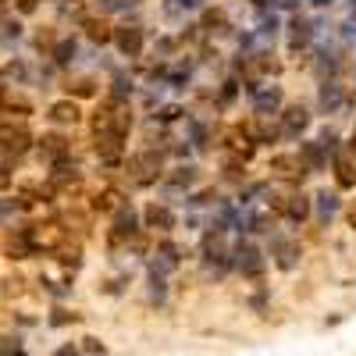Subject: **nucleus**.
Wrapping results in <instances>:
<instances>
[{
  "instance_id": "1",
  "label": "nucleus",
  "mask_w": 356,
  "mask_h": 356,
  "mask_svg": "<svg viewBox=\"0 0 356 356\" xmlns=\"http://www.w3.org/2000/svg\"><path fill=\"white\" fill-rule=\"evenodd\" d=\"M129 129H132V114H129V107L122 104V97H111L107 104L97 107V114H93V132L129 136Z\"/></svg>"
},
{
  "instance_id": "2",
  "label": "nucleus",
  "mask_w": 356,
  "mask_h": 356,
  "mask_svg": "<svg viewBox=\"0 0 356 356\" xmlns=\"http://www.w3.org/2000/svg\"><path fill=\"white\" fill-rule=\"evenodd\" d=\"M129 175H132L136 186H154L157 175H161V154L157 150H139L129 161Z\"/></svg>"
},
{
  "instance_id": "3",
  "label": "nucleus",
  "mask_w": 356,
  "mask_h": 356,
  "mask_svg": "<svg viewBox=\"0 0 356 356\" xmlns=\"http://www.w3.org/2000/svg\"><path fill=\"white\" fill-rule=\"evenodd\" d=\"M271 207H275V214H282L292 225H300V221L310 218V200L303 193L300 196H271Z\"/></svg>"
},
{
  "instance_id": "4",
  "label": "nucleus",
  "mask_w": 356,
  "mask_h": 356,
  "mask_svg": "<svg viewBox=\"0 0 356 356\" xmlns=\"http://www.w3.org/2000/svg\"><path fill=\"white\" fill-rule=\"evenodd\" d=\"M335 182L339 189H356V146H342L335 150Z\"/></svg>"
},
{
  "instance_id": "5",
  "label": "nucleus",
  "mask_w": 356,
  "mask_h": 356,
  "mask_svg": "<svg viewBox=\"0 0 356 356\" xmlns=\"http://www.w3.org/2000/svg\"><path fill=\"white\" fill-rule=\"evenodd\" d=\"M271 171L278 178H289V182H300L310 168H307L303 154H278V157H271Z\"/></svg>"
},
{
  "instance_id": "6",
  "label": "nucleus",
  "mask_w": 356,
  "mask_h": 356,
  "mask_svg": "<svg viewBox=\"0 0 356 356\" xmlns=\"http://www.w3.org/2000/svg\"><path fill=\"white\" fill-rule=\"evenodd\" d=\"M250 93H253V107H257L260 118L275 114L282 107V89L278 86H250Z\"/></svg>"
},
{
  "instance_id": "7",
  "label": "nucleus",
  "mask_w": 356,
  "mask_h": 356,
  "mask_svg": "<svg viewBox=\"0 0 356 356\" xmlns=\"http://www.w3.org/2000/svg\"><path fill=\"white\" fill-rule=\"evenodd\" d=\"M271 257H275V264L282 267V271H292L296 260H300V243H292V239H282V235H275V239H271Z\"/></svg>"
},
{
  "instance_id": "8",
  "label": "nucleus",
  "mask_w": 356,
  "mask_h": 356,
  "mask_svg": "<svg viewBox=\"0 0 356 356\" xmlns=\"http://www.w3.org/2000/svg\"><path fill=\"white\" fill-rule=\"evenodd\" d=\"M114 47L122 50L125 57H136L143 50V29L139 25H122V29H114Z\"/></svg>"
},
{
  "instance_id": "9",
  "label": "nucleus",
  "mask_w": 356,
  "mask_h": 356,
  "mask_svg": "<svg viewBox=\"0 0 356 356\" xmlns=\"http://www.w3.org/2000/svg\"><path fill=\"white\" fill-rule=\"evenodd\" d=\"M61 239H65V232L57 228V225H36V228H29V243H33V253L54 250Z\"/></svg>"
},
{
  "instance_id": "10",
  "label": "nucleus",
  "mask_w": 356,
  "mask_h": 356,
  "mask_svg": "<svg viewBox=\"0 0 356 356\" xmlns=\"http://www.w3.org/2000/svg\"><path fill=\"white\" fill-rule=\"evenodd\" d=\"M307 125H310V114H307V107H300V104L289 107V111L282 114V136H285V139H296Z\"/></svg>"
},
{
  "instance_id": "11",
  "label": "nucleus",
  "mask_w": 356,
  "mask_h": 356,
  "mask_svg": "<svg viewBox=\"0 0 356 356\" xmlns=\"http://www.w3.org/2000/svg\"><path fill=\"white\" fill-rule=\"evenodd\" d=\"M235 264H239V271L250 275V278H257V275L264 271V257H260V250L250 246V243H243L239 250H235Z\"/></svg>"
},
{
  "instance_id": "12",
  "label": "nucleus",
  "mask_w": 356,
  "mask_h": 356,
  "mask_svg": "<svg viewBox=\"0 0 356 356\" xmlns=\"http://www.w3.org/2000/svg\"><path fill=\"white\" fill-rule=\"evenodd\" d=\"M122 139H125V136L97 132V157H100L104 164H118V157H122Z\"/></svg>"
},
{
  "instance_id": "13",
  "label": "nucleus",
  "mask_w": 356,
  "mask_h": 356,
  "mask_svg": "<svg viewBox=\"0 0 356 356\" xmlns=\"http://www.w3.org/2000/svg\"><path fill=\"white\" fill-rule=\"evenodd\" d=\"M143 218H146V228H157V232H171L175 228V214L168 211L164 203H150Z\"/></svg>"
},
{
  "instance_id": "14",
  "label": "nucleus",
  "mask_w": 356,
  "mask_h": 356,
  "mask_svg": "<svg viewBox=\"0 0 356 356\" xmlns=\"http://www.w3.org/2000/svg\"><path fill=\"white\" fill-rule=\"evenodd\" d=\"M40 154H43L47 161H54V164H61V161L68 157V143H65L61 136H43V139H40Z\"/></svg>"
},
{
  "instance_id": "15",
  "label": "nucleus",
  "mask_w": 356,
  "mask_h": 356,
  "mask_svg": "<svg viewBox=\"0 0 356 356\" xmlns=\"http://www.w3.org/2000/svg\"><path fill=\"white\" fill-rule=\"evenodd\" d=\"M125 235H136V214H132V207H122V211H114L111 239H125Z\"/></svg>"
},
{
  "instance_id": "16",
  "label": "nucleus",
  "mask_w": 356,
  "mask_h": 356,
  "mask_svg": "<svg viewBox=\"0 0 356 356\" xmlns=\"http://www.w3.org/2000/svg\"><path fill=\"white\" fill-rule=\"evenodd\" d=\"M50 118H54L57 125H75L82 114H79V104H75V100H57V104L50 107Z\"/></svg>"
},
{
  "instance_id": "17",
  "label": "nucleus",
  "mask_w": 356,
  "mask_h": 356,
  "mask_svg": "<svg viewBox=\"0 0 356 356\" xmlns=\"http://www.w3.org/2000/svg\"><path fill=\"white\" fill-rule=\"evenodd\" d=\"M171 267H178V250L168 243L157 250V260H154V278H161L164 271H171Z\"/></svg>"
},
{
  "instance_id": "18",
  "label": "nucleus",
  "mask_w": 356,
  "mask_h": 356,
  "mask_svg": "<svg viewBox=\"0 0 356 356\" xmlns=\"http://www.w3.org/2000/svg\"><path fill=\"white\" fill-rule=\"evenodd\" d=\"M29 146V132L25 129H11V125H4V154H22Z\"/></svg>"
},
{
  "instance_id": "19",
  "label": "nucleus",
  "mask_w": 356,
  "mask_h": 356,
  "mask_svg": "<svg viewBox=\"0 0 356 356\" xmlns=\"http://www.w3.org/2000/svg\"><path fill=\"white\" fill-rule=\"evenodd\" d=\"M86 33H89V40H93V43H111L114 40L111 25L104 18H86Z\"/></svg>"
},
{
  "instance_id": "20",
  "label": "nucleus",
  "mask_w": 356,
  "mask_h": 356,
  "mask_svg": "<svg viewBox=\"0 0 356 356\" xmlns=\"http://www.w3.org/2000/svg\"><path fill=\"white\" fill-rule=\"evenodd\" d=\"M93 207L97 211H104V214H111V211H122V193L118 189H104V193H97V200H93Z\"/></svg>"
},
{
  "instance_id": "21",
  "label": "nucleus",
  "mask_w": 356,
  "mask_h": 356,
  "mask_svg": "<svg viewBox=\"0 0 356 356\" xmlns=\"http://www.w3.org/2000/svg\"><path fill=\"white\" fill-rule=\"evenodd\" d=\"M303 161L310 171H321L324 168V146L321 143H303Z\"/></svg>"
},
{
  "instance_id": "22",
  "label": "nucleus",
  "mask_w": 356,
  "mask_h": 356,
  "mask_svg": "<svg viewBox=\"0 0 356 356\" xmlns=\"http://www.w3.org/2000/svg\"><path fill=\"white\" fill-rule=\"evenodd\" d=\"M317 214H321L324 225H328V221L339 214V200H335L332 193H321V196H317Z\"/></svg>"
},
{
  "instance_id": "23",
  "label": "nucleus",
  "mask_w": 356,
  "mask_h": 356,
  "mask_svg": "<svg viewBox=\"0 0 356 356\" xmlns=\"http://www.w3.org/2000/svg\"><path fill=\"white\" fill-rule=\"evenodd\" d=\"M342 104V89L335 86V82H324V89H321V107L324 111H335Z\"/></svg>"
},
{
  "instance_id": "24",
  "label": "nucleus",
  "mask_w": 356,
  "mask_h": 356,
  "mask_svg": "<svg viewBox=\"0 0 356 356\" xmlns=\"http://www.w3.org/2000/svg\"><path fill=\"white\" fill-rule=\"evenodd\" d=\"M50 182H54V186H75V182H79V168H75V164H72V168H68V164H57V171H54Z\"/></svg>"
},
{
  "instance_id": "25",
  "label": "nucleus",
  "mask_w": 356,
  "mask_h": 356,
  "mask_svg": "<svg viewBox=\"0 0 356 356\" xmlns=\"http://www.w3.org/2000/svg\"><path fill=\"white\" fill-rule=\"evenodd\" d=\"M289 29H292V33H289V36H292V47H300V43H307V40H310V22L296 18Z\"/></svg>"
},
{
  "instance_id": "26",
  "label": "nucleus",
  "mask_w": 356,
  "mask_h": 356,
  "mask_svg": "<svg viewBox=\"0 0 356 356\" xmlns=\"http://www.w3.org/2000/svg\"><path fill=\"white\" fill-rule=\"evenodd\" d=\"M171 178H175L178 186H189L193 178H196V175H193V168H175V175H171Z\"/></svg>"
},
{
  "instance_id": "27",
  "label": "nucleus",
  "mask_w": 356,
  "mask_h": 356,
  "mask_svg": "<svg viewBox=\"0 0 356 356\" xmlns=\"http://www.w3.org/2000/svg\"><path fill=\"white\" fill-rule=\"evenodd\" d=\"M72 54H75V43H61V47H57V61L68 65V61H72Z\"/></svg>"
},
{
  "instance_id": "28",
  "label": "nucleus",
  "mask_w": 356,
  "mask_h": 356,
  "mask_svg": "<svg viewBox=\"0 0 356 356\" xmlns=\"http://www.w3.org/2000/svg\"><path fill=\"white\" fill-rule=\"evenodd\" d=\"M75 93H79V97H89V93H93V82H89V79L75 82Z\"/></svg>"
},
{
  "instance_id": "29",
  "label": "nucleus",
  "mask_w": 356,
  "mask_h": 356,
  "mask_svg": "<svg viewBox=\"0 0 356 356\" xmlns=\"http://www.w3.org/2000/svg\"><path fill=\"white\" fill-rule=\"evenodd\" d=\"M346 221H349V228H356V200L349 203V211H346Z\"/></svg>"
},
{
  "instance_id": "30",
  "label": "nucleus",
  "mask_w": 356,
  "mask_h": 356,
  "mask_svg": "<svg viewBox=\"0 0 356 356\" xmlns=\"http://www.w3.org/2000/svg\"><path fill=\"white\" fill-rule=\"evenodd\" d=\"M18 8L29 15V11H36V0H18Z\"/></svg>"
},
{
  "instance_id": "31",
  "label": "nucleus",
  "mask_w": 356,
  "mask_h": 356,
  "mask_svg": "<svg viewBox=\"0 0 356 356\" xmlns=\"http://www.w3.org/2000/svg\"><path fill=\"white\" fill-rule=\"evenodd\" d=\"M178 4H182V8H196V4H200V0H178Z\"/></svg>"
},
{
  "instance_id": "32",
  "label": "nucleus",
  "mask_w": 356,
  "mask_h": 356,
  "mask_svg": "<svg viewBox=\"0 0 356 356\" xmlns=\"http://www.w3.org/2000/svg\"><path fill=\"white\" fill-rule=\"evenodd\" d=\"M349 11H353V18H356V0H349Z\"/></svg>"
},
{
  "instance_id": "33",
  "label": "nucleus",
  "mask_w": 356,
  "mask_h": 356,
  "mask_svg": "<svg viewBox=\"0 0 356 356\" xmlns=\"http://www.w3.org/2000/svg\"><path fill=\"white\" fill-rule=\"evenodd\" d=\"M314 4H317V8H324V4H332V0H314Z\"/></svg>"
},
{
  "instance_id": "34",
  "label": "nucleus",
  "mask_w": 356,
  "mask_h": 356,
  "mask_svg": "<svg viewBox=\"0 0 356 356\" xmlns=\"http://www.w3.org/2000/svg\"><path fill=\"white\" fill-rule=\"evenodd\" d=\"M278 4H296V0H278Z\"/></svg>"
},
{
  "instance_id": "35",
  "label": "nucleus",
  "mask_w": 356,
  "mask_h": 356,
  "mask_svg": "<svg viewBox=\"0 0 356 356\" xmlns=\"http://www.w3.org/2000/svg\"><path fill=\"white\" fill-rule=\"evenodd\" d=\"M353 143H356V136H353Z\"/></svg>"
}]
</instances>
